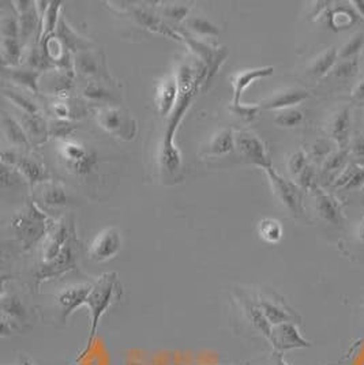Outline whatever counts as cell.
Here are the masks:
<instances>
[{
  "label": "cell",
  "instance_id": "obj_1",
  "mask_svg": "<svg viewBox=\"0 0 364 365\" xmlns=\"http://www.w3.org/2000/svg\"><path fill=\"white\" fill-rule=\"evenodd\" d=\"M176 78L179 82V97L172 113L169 115L161 153V164L171 173H175L182 164L181 153L173 142L176 130L182 123L187 109L191 106L199 86L209 81V68L201 61L196 64L186 63L181 66Z\"/></svg>",
  "mask_w": 364,
  "mask_h": 365
},
{
  "label": "cell",
  "instance_id": "obj_2",
  "mask_svg": "<svg viewBox=\"0 0 364 365\" xmlns=\"http://www.w3.org/2000/svg\"><path fill=\"white\" fill-rule=\"evenodd\" d=\"M121 296V285L118 274L111 272L104 273L91 287V293L86 300V307L89 309L91 317V329L89 336L86 341V346L84 351L76 357V360H84L88 357V351L93 346L96 335L98 331L100 320L109 311V308L115 302H118Z\"/></svg>",
  "mask_w": 364,
  "mask_h": 365
},
{
  "label": "cell",
  "instance_id": "obj_3",
  "mask_svg": "<svg viewBox=\"0 0 364 365\" xmlns=\"http://www.w3.org/2000/svg\"><path fill=\"white\" fill-rule=\"evenodd\" d=\"M55 221L33 200H29L21 213L11 220V230L24 251L41 243Z\"/></svg>",
  "mask_w": 364,
  "mask_h": 365
},
{
  "label": "cell",
  "instance_id": "obj_4",
  "mask_svg": "<svg viewBox=\"0 0 364 365\" xmlns=\"http://www.w3.org/2000/svg\"><path fill=\"white\" fill-rule=\"evenodd\" d=\"M58 155L64 168L79 178L89 175L97 163L94 150L74 139L61 140L58 146Z\"/></svg>",
  "mask_w": 364,
  "mask_h": 365
},
{
  "label": "cell",
  "instance_id": "obj_5",
  "mask_svg": "<svg viewBox=\"0 0 364 365\" xmlns=\"http://www.w3.org/2000/svg\"><path fill=\"white\" fill-rule=\"evenodd\" d=\"M76 258H78V239L76 233L66 244L61 255L52 262L46 264H39L34 273V289H40L41 284L54 278H59L76 267Z\"/></svg>",
  "mask_w": 364,
  "mask_h": 365
},
{
  "label": "cell",
  "instance_id": "obj_6",
  "mask_svg": "<svg viewBox=\"0 0 364 365\" xmlns=\"http://www.w3.org/2000/svg\"><path fill=\"white\" fill-rule=\"evenodd\" d=\"M76 233L74 218H61L55 221L41 242L40 264H46L58 258L66 244Z\"/></svg>",
  "mask_w": 364,
  "mask_h": 365
},
{
  "label": "cell",
  "instance_id": "obj_7",
  "mask_svg": "<svg viewBox=\"0 0 364 365\" xmlns=\"http://www.w3.org/2000/svg\"><path fill=\"white\" fill-rule=\"evenodd\" d=\"M97 123L106 133L115 137L131 140L137 134V123L121 108L106 106L97 110Z\"/></svg>",
  "mask_w": 364,
  "mask_h": 365
},
{
  "label": "cell",
  "instance_id": "obj_8",
  "mask_svg": "<svg viewBox=\"0 0 364 365\" xmlns=\"http://www.w3.org/2000/svg\"><path fill=\"white\" fill-rule=\"evenodd\" d=\"M265 173L272 184L274 195L281 202V205L295 217H300L304 212L300 187L284 179L273 167L268 168Z\"/></svg>",
  "mask_w": 364,
  "mask_h": 365
},
{
  "label": "cell",
  "instance_id": "obj_9",
  "mask_svg": "<svg viewBox=\"0 0 364 365\" xmlns=\"http://www.w3.org/2000/svg\"><path fill=\"white\" fill-rule=\"evenodd\" d=\"M1 163L16 168L19 175L22 176V179L29 184L31 190L39 187L43 182L51 180L49 172L46 170V165L28 155H19L14 152L3 150Z\"/></svg>",
  "mask_w": 364,
  "mask_h": 365
},
{
  "label": "cell",
  "instance_id": "obj_10",
  "mask_svg": "<svg viewBox=\"0 0 364 365\" xmlns=\"http://www.w3.org/2000/svg\"><path fill=\"white\" fill-rule=\"evenodd\" d=\"M121 250V232L113 227L103 229L91 240L88 248V257L93 262L104 263L115 258Z\"/></svg>",
  "mask_w": 364,
  "mask_h": 365
},
{
  "label": "cell",
  "instance_id": "obj_11",
  "mask_svg": "<svg viewBox=\"0 0 364 365\" xmlns=\"http://www.w3.org/2000/svg\"><path fill=\"white\" fill-rule=\"evenodd\" d=\"M91 287L93 284H88V282L73 284L63 288L55 294L61 323H66L78 308L86 304Z\"/></svg>",
  "mask_w": 364,
  "mask_h": 365
},
{
  "label": "cell",
  "instance_id": "obj_12",
  "mask_svg": "<svg viewBox=\"0 0 364 365\" xmlns=\"http://www.w3.org/2000/svg\"><path fill=\"white\" fill-rule=\"evenodd\" d=\"M269 342L272 344L274 351L278 353H285L292 349H308L313 346V344L300 334L298 323L293 322L273 326Z\"/></svg>",
  "mask_w": 364,
  "mask_h": 365
},
{
  "label": "cell",
  "instance_id": "obj_13",
  "mask_svg": "<svg viewBox=\"0 0 364 365\" xmlns=\"http://www.w3.org/2000/svg\"><path fill=\"white\" fill-rule=\"evenodd\" d=\"M236 148L239 149L243 158H246L253 165L261 168L263 170L273 167L265 143L254 133L242 131L236 134Z\"/></svg>",
  "mask_w": 364,
  "mask_h": 365
},
{
  "label": "cell",
  "instance_id": "obj_14",
  "mask_svg": "<svg viewBox=\"0 0 364 365\" xmlns=\"http://www.w3.org/2000/svg\"><path fill=\"white\" fill-rule=\"evenodd\" d=\"M256 300L258 303L259 308L262 309L263 315L272 326H277L287 322H293L298 324L300 323V318L296 315V312H293L283 300H275L263 294H258Z\"/></svg>",
  "mask_w": 364,
  "mask_h": 365
},
{
  "label": "cell",
  "instance_id": "obj_15",
  "mask_svg": "<svg viewBox=\"0 0 364 365\" xmlns=\"http://www.w3.org/2000/svg\"><path fill=\"white\" fill-rule=\"evenodd\" d=\"M313 194L315 199V210L319 217L330 225H341L344 222V214L340 202L319 185L313 191Z\"/></svg>",
  "mask_w": 364,
  "mask_h": 365
},
{
  "label": "cell",
  "instance_id": "obj_16",
  "mask_svg": "<svg viewBox=\"0 0 364 365\" xmlns=\"http://www.w3.org/2000/svg\"><path fill=\"white\" fill-rule=\"evenodd\" d=\"M179 97V82L176 76H168L157 88L154 106L158 115L169 116L176 106Z\"/></svg>",
  "mask_w": 364,
  "mask_h": 365
},
{
  "label": "cell",
  "instance_id": "obj_17",
  "mask_svg": "<svg viewBox=\"0 0 364 365\" xmlns=\"http://www.w3.org/2000/svg\"><path fill=\"white\" fill-rule=\"evenodd\" d=\"M74 85V71L73 70H61V68H52V71H46L41 76L40 86L52 96L64 97L71 91Z\"/></svg>",
  "mask_w": 364,
  "mask_h": 365
},
{
  "label": "cell",
  "instance_id": "obj_18",
  "mask_svg": "<svg viewBox=\"0 0 364 365\" xmlns=\"http://www.w3.org/2000/svg\"><path fill=\"white\" fill-rule=\"evenodd\" d=\"M274 68L272 66L268 67H259V68H253V70H244L239 71L238 74L232 76V86H233V97H232V106L239 107L242 106L243 93L247 91L250 85H253L256 81L266 78V76H273Z\"/></svg>",
  "mask_w": 364,
  "mask_h": 365
},
{
  "label": "cell",
  "instance_id": "obj_19",
  "mask_svg": "<svg viewBox=\"0 0 364 365\" xmlns=\"http://www.w3.org/2000/svg\"><path fill=\"white\" fill-rule=\"evenodd\" d=\"M352 116H350V108H341L333 118L329 125V135L333 139L334 143L338 146V149H347L352 138Z\"/></svg>",
  "mask_w": 364,
  "mask_h": 365
},
{
  "label": "cell",
  "instance_id": "obj_20",
  "mask_svg": "<svg viewBox=\"0 0 364 365\" xmlns=\"http://www.w3.org/2000/svg\"><path fill=\"white\" fill-rule=\"evenodd\" d=\"M239 299H241L243 312L246 314L247 320L251 323V326L258 331L259 334L263 335L269 341L271 336H272L273 326L269 323V320L266 319V317L263 315L257 300L251 299L250 296L243 294V293H241Z\"/></svg>",
  "mask_w": 364,
  "mask_h": 365
},
{
  "label": "cell",
  "instance_id": "obj_21",
  "mask_svg": "<svg viewBox=\"0 0 364 365\" xmlns=\"http://www.w3.org/2000/svg\"><path fill=\"white\" fill-rule=\"evenodd\" d=\"M76 73L85 78L91 79H104L106 78L104 61H100L96 53L88 51H82L76 53L74 59Z\"/></svg>",
  "mask_w": 364,
  "mask_h": 365
},
{
  "label": "cell",
  "instance_id": "obj_22",
  "mask_svg": "<svg viewBox=\"0 0 364 365\" xmlns=\"http://www.w3.org/2000/svg\"><path fill=\"white\" fill-rule=\"evenodd\" d=\"M364 187V160H356L349 163L337 178L334 179L333 188L335 190H355Z\"/></svg>",
  "mask_w": 364,
  "mask_h": 365
},
{
  "label": "cell",
  "instance_id": "obj_23",
  "mask_svg": "<svg viewBox=\"0 0 364 365\" xmlns=\"http://www.w3.org/2000/svg\"><path fill=\"white\" fill-rule=\"evenodd\" d=\"M325 16L330 31L335 33L348 31L358 24L360 18L352 6H332Z\"/></svg>",
  "mask_w": 364,
  "mask_h": 365
},
{
  "label": "cell",
  "instance_id": "obj_24",
  "mask_svg": "<svg viewBox=\"0 0 364 365\" xmlns=\"http://www.w3.org/2000/svg\"><path fill=\"white\" fill-rule=\"evenodd\" d=\"M307 98H310V93L303 89H288V91H280L274 94L273 97L265 100L261 108L265 109H277L284 110L289 108H295L302 104Z\"/></svg>",
  "mask_w": 364,
  "mask_h": 365
},
{
  "label": "cell",
  "instance_id": "obj_25",
  "mask_svg": "<svg viewBox=\"0 0 364 365\" xmlns=\"http://www.w3.org/2000/svg\"><path fill=\"white\" fill-rule=\"evenodd\" d=\"M22 127L31 140V146L40 148L49 138V125L41 115H22Z\"/></svg>",
  "mask_w": 364,
  "mask_h": 365
},
{
  "label": "cell",
  "instance_id": "obj_26",
  "mask_svg": "<svg viewBox=\"0 0 364 365\" xmlns=\"http://www.w3.org/2000/svg\"><path fill=\"white\" fill-rule=\"evenodd\" d=\"M236 148V134L232 128H223L209 140L208 146L201 153L206 157H220L233 152Z\"/></svg>",
  "mask_w": 364,
  "mask_h": 365
},
{
  "label": "cell",
  "instance_id": "obj_27",
  "mask_svg": "<svg viewBox=\"0 0 364 365\" xmlns=\"http://www.w3.org/2000/svg\"><path fill=\"white\" fill-rule=\"evenodd\" d=\"M39 199L41 203L51 207H61L69 205V194L61 182L49 180L39 185Z\"/></svg>",
  "mask_w": 364,
  "mask_h": 365
},
{
  "label": "cell",
  "instance_id": "obj_28",
  "mask_svg": "<svg viewBox=\"0 0 364 365\" xmlns=\"http://www.w3.org/2000/svg\"><path fill=\"white\" fill-rule=\"evenodd\" d=\"M133 14H134V18L137 19L138 24L141 26H143V28H146L149 31L168 36L171 38H175L178 41H184L183 36H181L179 33H176L175 31H172V28H169L167 24H164V21H161L158 16H153L152 13L141 10V9H136L133 11Z\"/></svg>",
  "mask_w": 364,
  "mask_h": 365
},
{
  "label": "cell",
  "instance_id": "obj_29",
  "mask_svg": "<svg viewBox=\"0 0 364 365\" xmlns=\"http://www.w3.org/2000/svg\"><path fill=\"white\" fill-rule=\"evenodd\" d=\"M338 61H340L338 48L337 46L328 48L310 63V67H308L310 74L315 76V78H323V76H326L329 73L333 71V68Z\"/></svg>",
  "mask_w": 364,
  "mask_h": 365
},
{
  "label": "cell",
  "instance_id": "obj_30",
  "mask_svg": "<svg viewBox=\"0 0 364 365\" xmlns=\"http://www.w3.org/2000/svg\"><path fill=\"white\" fill-rule=\"evenodd\" d=\"M3 130L7 140L11 146L18 149H29L31 146V140L26 135L22 124L16 122V119L4 115L3 116Z\"/></svg>",
  "mask_w": 364,
  "mask_h": 365
},
{
  "label": "cell",
  "instance_id": "obj_31",
  "mask_svg": "<svg viewBox=\"0 0 364 365\" xmlns=\"http://www.w3.org/2000/svg\"><path fill=\"white\" fill-rule=\"evenodd\" d=\"M7 74H9V78L13 82H16L18 86H22L26 91L36 93V94L40 91V81H41L43 73L31 70L28 67V68H24V70L10 68L7 71Z\"/></svg>",
  "mask_w": 364,
  "mask_h": 365
},
{
  "label": "cell",
  "instance_id": "obj_32",
  "mask_svg": "<svg viewBox=\"0 0 364 365\" xmlns=\"http://www.w3.org/2000/svg\"><path fill=\"white\" fill-rule=\"evenodd\" d=\"M56 36L61 38V43L70 52L73 51V52L78 53V52H82V51H88L89 46H91V43L86 41L85 38H82L81 36H78L76 31L67 25V22L64 19H61V22H59Z\"/></svg>",
  "mask_w": 364,
  "mask_h": 365
},
{
  "label": "cell",
  "instance_id": "obj_33",
  "mask_svg": "<svg viewBox=\"0 0 364 365\" xmlns=\"http://www.w3.org/2000/svg\"><path fill=\"white\" fill-rule=\"evenodd\" d=\"M24 58V44L19 38H3L1 40V63L3 67L16 68Z\"/></svg>",
  "mask_w": 364,
  "mask_h": 365
},
{
  "label": "cell",
  "instance_id": "obj_34",
  "mask_svg": "<svg viewBox=\"0 0 364 365\" xmlns=\"http://www.w3.org/2000/svg\"><path fill=\"white\" fill-rule=\"evenodd\" d=\"M61 1H49L46 14L41 18V34L40 40H46L48 37L54 36L58 31L61 22Z\"/></svg>",
  "mask_w": 364,
  "mask_h": 365
},
{
  "label": "cell",
  "instance_id": "obj_35",
  "mask_svg": "<svg viewBox=\"0 0 364 365\" xmlns=\"http://www.w3.org/2000/svg\"><path fill=\"white\" fill-rule=\"evenodd\" d=\"M52 112L58 118V120H69L76 119L78 115H82V104H76L74 101L66 98V97H58L51 103Z\"/></svg>",
  "mask_w": 364,
  "mask_h": 365
},
{
  "label": "cell",
  "instance_id": "obj_36",
  "mask_svg": "<svg viewBox=\"0 0 364 365\" xmlns=\"http://www.w3.org/2000/svg\"><path fill=\"white\" fill-rule=\"evenodd\" d=\"M284 229L278 220L263 218L258 222V236L265 243L277 244L281 242Z\"/></svg>",
  "mask_w": 364,
  "mask_h": 365
},
{
  "label": "cell",
  "instance_id": "obj_37",
  "mask_svg": "<svg viewBox=\"0 0 364 365\" xmlns=\"http://www.w3.org/2000/svg\"><path fill=\"white\" fill-rule=\"evenodd\" d=\"M349 153L347 149H338L332 152L322 163V173L330 175L335 172H341L349 164Z\"/></svg>",
  "mask_w": 364,
  "mask_h": 365
},
{
  "label": "cell",
  "instance_id": "obj_38",
  "mask_svg": "<svg viewBox=\"0 0 364 365\" xmlns=\"http://www.w3.org/2000/svg\"><path fill=\"white\" fill-rule=\"evenodd\" d=\"M364 48V33L356 31L348 41L338 49V58L340 61H347L358 58V55L363 51Z\"/></svg>",
  "mask_w": 364,
  "mask_h": 365
},
{
  "label": "cell",
  "instance_id": "obj_39",
  "mask_svg": "<svg viewBox=\"0 0 364 365\" xmlns=\"http://www.w3.org/2000/svg\"><path fill=\"white\" fill-rule=\"evenodd\" d=\"M3 96L7 97L16 107L19 108V110L22 113H28V115H41L40 112V108L39 106L31 100L29 97H26L25 94H21L18 91H3Z\"/></svg>",
  "mask_w": 364,
  "mask_h": 365
},
{
  "label": "cell",
  "instance_id": "obj_40",
  "mask_svg": "<svg viewBox=\"0 0 364 365\" xmlns=\"http://www.w3.org/2000/svg\"><path fill=\"white\" fill-rule=\"evenodd\" d=\"M303 122L304 113L298 108L278 110V113L274 118V123L278 127H284V128H295V127H299Z\"/></svg>",
  "mask_w": 364,
  "mask_h": 365
},
{
  "label": "cell",
  "instance_id": "obj_41",
  "mask_svg": "<svg viewBox=\"0 0 364 365\" xmlns=\"http://www.w3.org/2000/svg\"><path fill=\"white\" fill-rule=\"evenodd\" d=\"M81 94L89 103H109V101H113L112 93L106 91V88H103L97 82H91L89 85H86L81 91Z\"/></svg>",
  "mask_w": 364,
  "mask_h": 365
},
{
  "label": "cell",
  "instance_id": "obj_42",
  "mask_svg": "<svg viewBox=\"0 0 364 365\" xmlns=\"http://www.w3.org/2000/svg\"><path fill=\"white\" fill-rule=\"evenodd\" d=\"M360 68V63L358 58L347 59V61H338L333 68V76L340 81H349L358 76Z\"/></svg>",
  "mask_w": 364,
  "mask_h": 365
},
{
  "label": "cell",
  "instance_id": "obj_43",
  "mask_svg": "<svg viewBox=\"0 0 364 365\" xmlns=\"http://www.w3.org/2000/svg\"><path fill=\"white\" fill-rule=\"evenodd\" d=\"M187 28L199 36H217L220 31L209 19L202 16H191L186 21Z\"/></svg>",
  "mask_w": 364,
  "mask_h": 365
},
{
  "label": "cell",
  "instance_id": "obj_44",
  "mask_svg": "<svg viewBox=\"0 0 364 365\" xmlns=\"http://www.w3.org/2000/svg\"><path fill=\"white\" fill-rule=\"evenodd\" d=\"M1 36L3 38H21L19 18L14 7L11 14H3L1 16Z\"/></svg>",
  "mask_w": 364,
  "mask_h": 365
},
{
  "label": "cell",
  "instance_id": "obj_45",
  "mask_svg": "<svg viewBox=\"0 0 364 365\" xmlns=\"http://www.w3.org/2000/svg\"><path fill=\"white\" fill-rule=\"evenodd\" d=\"M307 165H308V158H307V154L303 150L290 154L288 160V170L293 178H298Z\"/></svg>",
  "mask_w": 364,
  "mask_h": 365
},
{
  "label": "cell",
  "instance_id": "obj_46",
  "mask_svg": "<svg viewBox=\"0 0 364 365\" xmlns=\"http://www.w3.org/2000/svg\"><path fill=\"white\" fill-rule=\"evenodd\" d=\"M76 125L69 120H58L49 125V137L59 138L61 140H66L73 134Z\"/></svg>",
  "mask_w": 364,
  "mask_h": 365
},
{
  "label": "cell",
  "instance_id": "obj_47",
  "mask_svg": "<svg viewBox=\"0 0 364 365\" xmlns=\"http://www.w3.org/2000/svg\"><path fill=\"white\" fill-rule=\"evenodd\" d=\"M298 185L304 190V191H314L317 185V178H315V170L310 164L304 168L303 172L296 178Z\"/></svg>",
  "mask_w": 364,
  "mask_h": 365
},
{
  "label": "cell",
  "instance_id": "obj_48",
  "mask_svg": "<svg viewBox=\"0 0 364 365\" xmlns=\"http://www.w3.org/2000/svg\"><path fill=\"white\" fill-rule=\"evenodd\" d=\"M163 16L171 21L182 22L183 19H187L188 16V7L183 4H168L163 7Z\"/></svg>",
  "mask_w": 364,
  "mask_h": 365
},
{
  "label": "cell",
  "instance_id": "obj_49",
  "mask_svg": "<svg viewBox=\"0 0 364 365\" xmlns=\"http://www.w3.org/2000/svg\"><path fill=\"white\" fill-rule=\"evenodd\" d=\"M1 187H13L19 182V180H24L22 176L19 175V172L16 168L1 163Z\"/></svg>",
  "mask_w": 364,
  "mask_h": 365
},
{
  "label": "cell",
  "instance_id": "obj_50",
  "mask_svg": "<svg viewBox=\"0 0 364 365\" xmlns=\"http://www.w3.org/2000/svg\"><path fill=\"white\" fill-rule=\"evenodd\" d=\"M259 109H261V106H257V104H253V106L242 104L239 107H233V106L229 107V110L233 112L236 116H239L244 122L254 120L258 115Z\"/></svg>",
  "mask_w": 364,
  "mask_h": 365
},
{
  "label": "cell",
  "instance_id": "obj_51",
  "mask_svg": "<svg viewBox=\"0 0 364 365\" xmlns=\"http://www.w3.org/2000/svg\"><path fill=\"white\" fill-rule=\"evenodd\" d=\"M350 153L356 160H364V135H356L350 140Z\"/></svg>",
  "mask_w": 364,
  "mask_h": 365
},
{
  "label": "cell",
  "instance_id": "obj_52",
  "mask_svg": "<svg viewBox=\"0 0 364 365\" xmlns=\"http://www.w3.org/2000/svg\"><path fill=\"white\" fill-rule=\"evenodd\" d=\"M330 153H332L330 146H329L326 142H323V140H319V142H317V143L313 146V155H314V157H320L323 161H325V158H326Z\"/></svg>",
  "mask_w": 364,
  "mask_h": 365
},
{
  "label": "cell",
  "instance_id": "obj_53",
  "mask_svg": "<svg viewBox=\"0 0 364 365\" xmlns=\"http://www.w3.org/2000/svg\"><path fill=\"white\" fill-rule=\"evenodd\" d=\"M350 97L355 104L364 106V78L360 82H358V85L353 88Z\"/></svg>",
  "mask_w": 364,
  "mask_h": 365
},
{
  "label": "cell",
  "instance_id": "obj_54",
  "mask_svg": "<svg viewBox=\"0 0 364 365\" xmlns=\"http://www.w3.org/2000/svg\"><path fill=\"white\" fill-rule=\"evenodd\" d=\"M273 361L274 365H288V363L284 360V356H283V353H278V351H274L273 353ZM344 361V359L343 360H340V361H335V363H332V364H326V365H335V364H341Z\"/></svg>",
  "mask_w": 364,
  "mask_h": 365
},
{
  "label": "cell",
  "instance_id": "obj_55",
  "mask_svg": "<svg viewBox=\"0 0 364 365\" xmlns=\"http://www.w3.org/2000/svg\"><path fill=\"white\" fill-rule=\"evenodd\" d=\"M349 4L355 9L358 16L364 19V0H352Z\"/></svg>",
  "mask_w": 364,
  "mask_h": 365
},
{
  "label": "cell",
  "instance_id": "obj_56",
  "mask_svg": "<svg viewBox=\"0 0 364 365\" xmlns=\"http://www.w3.org/2000/svg\"><path fill=\"white\" fill-rule=\"evenodd\" d=\"M358 237H359V240L362 243H364V218L360 221V224L358 227Z\"/></svg>",
  "mask_w": 364,
  "mask_h": 365
},
{
  "label": "cell",
  "instance_id": "obj_57",
  "mask_svg": "<svg viewBox=\"0 0 364 365\" xmlns=\"http://www.w3.org/2000/svg\"><path fill=\"white\" fill-rule=\"evenodd\" d=\"M19 365H34V363L31 361V359H29L28 356L22 354V356L19 357Z\"/></svg>",
  "mask_w": 364,
  "mask_h": 365
},
{
  "label": "cell",
  "instance_id": "obj_58",
  "mask_svg": "<svg viewBox=\"0 0 364 365\" xmlns=\"http://www.w3.org/2000/svg\"><path fill=\"white\" fill-rule=\"evenodd\" d=\"M71 365H98L97 363H96V360H91V363L89 364H82V361H78V360H76V363L74 364Z\"/></svg>",
  "mask_w": 364,
  "mask_h": 365
},
{
  "label": "cell",
  "instance_id": "obj_59",
  "mask_svg": "<svg viewBox=\"0 0 364 365\" xmlns=\"http://www.w3.org/2000/svg\"><path fill=\"white\" fill-rule=\"evenodd\" d=\"M362 304H363V305H364V299H363V302H362Z\"/></svg>",
  "mask_w": 364,
  "mask_h": 365
},
{
  "label": "cell",
  "instance_id": "obj_60",
  "mask_svg": "<svg viewBox=\"0 0 364 365\" xmlns=\"http://www.w3.org/2000/svg\"><path fill=\"white\" fill-rule=\"evenodd\" d=\"M363 191H364V190H363Z\"/></svg>",
  "mask_w": 364,
  "mask_h": 365
}]
</instances>
